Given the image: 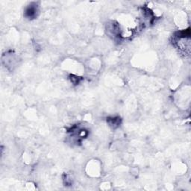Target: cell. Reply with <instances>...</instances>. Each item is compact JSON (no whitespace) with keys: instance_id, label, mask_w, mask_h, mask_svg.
I'll return each mask as SVG.
<instances>
[{"instance_id":"obj_1","label":"cell","mask_w":191,"mask_h":191,"mask_svg":"<svg viewBox=\"0 0 191 191\" xmlns=\"http://www.w3.org/2000/svg\"><path fill=\"white\" fill-rule=\"evenodd\" d=\"M35 6H37L36 5H30L29 7L27 8L26 11V15L28 17H34L36 15L37 7H35Z\"/></svg>"}]
</instances>
